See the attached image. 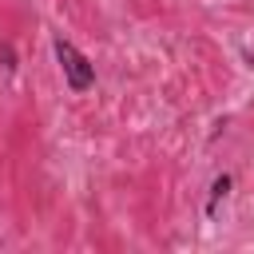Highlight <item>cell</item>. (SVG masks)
I'll list each match as a JSON object with an SVG mask.
<instances>
[{"mask_svg":"<svg viewBox=\"0 0 254 254\" xmlns=\"http://www.w3.org/2000/svg\"><path fill=\"white\" fill-rule=\"evenodd\" d=\"M52 52H56V60H60V71H64L67 91L83 95V91H91V87H95V64H91V60H87L71 40L56 36V40H52Z\"/></svg>","mask_w":254,"mask_h":254,"instance_id":"cell-1","label":"cell"},{"mask_svg":"<svg viewBox=\"0 0 254 254\" xmlns=\"http://www.w3.org/2000/svg\"><path fill=\"white\" fill-rule=\"evenodd\" d=\"M230 187H234V179H230L226 171H222V175L210 183V198H206V206H202V214H206V218H214V214H218V202L230 194Z\"/></svg>","mask_w":254,"mask_h":254,"instance_id":"cell-2","label":"cell"}]
</instances>
